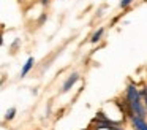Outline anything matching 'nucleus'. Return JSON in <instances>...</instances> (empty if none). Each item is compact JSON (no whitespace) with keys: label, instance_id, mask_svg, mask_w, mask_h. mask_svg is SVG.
<instances>
[{"label":"nucleus","instance_id":"nucleus-1","mask_svg":"<svg viewBox=\"0 0 147 130\" xmlns=\"http://www.w3.org/2000/svg\"><path fill=\"white\" fill-rule=\"evenodd\" d=\"M125 106H127V113L130 117H147V108L144 105L142 94L138 91L134 84H128L127 91H125Z\"/></svg>","mask_w":147,"mask_h":130},{"label":"nucleus","instance_id":"nucleus-2","mask_svg":"<svg viewBox=\"0 0 147 130\" xmlns=\"http://www.w3.org/2000/svg\"><path fill=\"white\" fill-rule=\"evenodd\" d=\"M92 129H109V130H122L120 127H119V124L112 122L109 117H106L103 113H98L96 114V117L93 119L92 122Z\"/></svg>","mask_w":147,"mask_h":130},{"label":"nucleus","instance_id":"nucleus-3","mask_svg":"<svg viewBox=\"0 0 147 130\" xmlns=\"http://www.w3.org/2000/svg\"><path fill=\"white\" fill-rule=\"evenodd\" d=\"M78 79H79V75H78V73L70 75V76L67 78V81L63 82V86H62V92H68V91H70V89L78 82Z\"/></svg>","mask_w":147,"mask_h":130},{"label":"nucleus","instance_id":"nucleus-4","mask_svg":"<svg viewBox=\"0 0 147 130\" xmlns=\"http://www.w3.org/2000/svg\"><path fill=\"white\" fill-rule=\"evenodd\" d=\"M130 119H131V124H133L134 130H147L146 119H142V117H130Z\"/></svg>","mask_w":147,"mask_h":130},{"label":"nucleus","instance_id":"nucleus-5","mask_svg":"<svg viewBox=\"0 0 147 130\" xmlns=\"http://www.w3.org/2000/svg\"><path fill=\"white\" fill-rule=\"evenodd\" d=\"M33 63H35V59H33V57H29V59L26 60V63H24L22 70H21V76H26L27 73H29L30 70H32Z\"/></svg>","mask_w":147,"mask_h":130},{"label":"nucleus","instance_id":"nucleus-6","mask_svg":"<svg viewBox=\"0 0 147 130\" xmlns=\"http://www.w3.org/2000/svg\"><path fill=\"white\" fill-rule=\"evenodd\" d=\"M103 33H105V29H98V30H96L95 32V33H93L92 35V40H90V41H92V43H96V41H100V40H101V37H103Z\"/></svg>","mask_w":147,"mask_h":130},{"label":"nucleus","instance_id":"nucleus-7","mask_svg":"<svg viewBox=\"0 0 147 130\" xmlns=\"http://www.w3.org/2000/svg\"><path fill=\"white\" fill-rule=\"evenodd\" d=\"M14 116H16V108H10V110L7 111V114H5V119L11 120V119H14Z\"/></svg>","mask_w":147,"mask_h":130},{"label":"nucleus","instance_id":"nucleus-8","mask_svg":"<svg viewBox=\"0 0 147 130\" xmlns=\"http://www.w3.org/2000/svg\"><path fill=\"white\" fill-rule=\"evenodd\" d=\"M133 2H134V0H120L119 6H120V8H128V6H130Z\"/></svg>","mask_w":147,"mask_h":130},{"label":"nucleus","instance_id":"nucleus-9","mask_svg":"<svg viewBox=\"0 0 147 130\" xmlns=\"http://www.w3.org/2000/svg\"><path fill=\"white\" fill-rule=\"evenodd\" d=\"M142 94V100H144V105H146V108H147V84H146V87H144V91L141 92Z\"/></svg>","mask_w":147,"mask_h":130},{"label":"nucleus","instance_id":"nucleus-10","mask_svg":"<svg viewBox=\"0 0 147 130\" xmlns=\"http://www.w3.org/2000/svg\"><path fill=\"white\" fill-rule=\"evenodd\" d=\"M41 3H43V5H48V3H49V0H41Z\"/></svg>","mask_w":147,"mask_h":130}]
</instances>
